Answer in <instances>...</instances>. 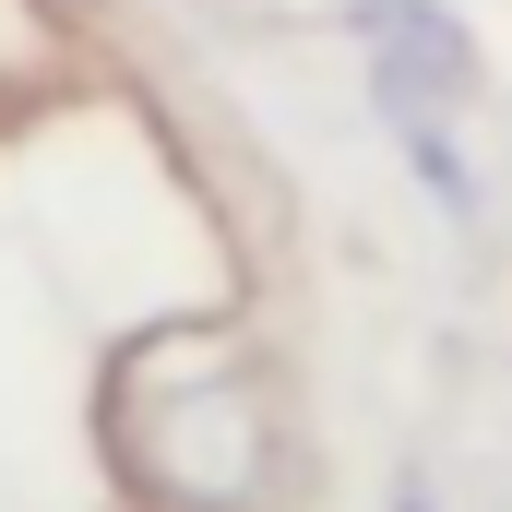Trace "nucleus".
Masks as SVG:
<instances>
[{"label": "nucleus", "mask_w": 512, "mask_h": 512, "mask_svg": "<svg viewBox=\"0 0 512 512\" xmlns=\"http://www.w3.org/2000/svg\"><path fill=\"white\" fill-rule=\"evenodd\" d=\"M96 465L120 512H274L286 501V370L251 322H143L96 370Z\"/></svg>", "instance_id": "1"}, {"label": "nucleus", "mask_w": 512, "mask_h": 512, "mask_svg": "<svg viewBox=\"0 0 512 512\" xmlns=\"http://www.w3.org/2000/svg\"><path fill=\"white\" fill-rule=\"evenodd\" d=\"M334 24L370 48V108H382V131L393 120H453V108L489 96V60H477L465 12H441V0H346Z\"/></svg>", "instance_id": "2"}, {"label": "nucleus", "mask_w": 512, "mask_h": 512, "mask_svg": "<svg viewBox=\"0 0 512 512\" xmlns=\"http://www.w3.org/2000/svg\"><path fill=\"white\" fill-rule=\"evenodd\" d=\"M393 155H405V179H417L441 215H477V167H465L453 120H393Z\"/></svg>", "instance_id": "3"}, {"label": "nucleus", "mask_w": 512, "mask_h": 512, "mask_svg": "<svg viewBox=\"0 0 512 512\" xmlns=\"http://www.w3.org/2000/svg\"><path fill=\"white\" fill-rule=\"evenodd\" d=\"M393 512H441V489H429V465H393Z\"/></svg>", "instance_id": "4"}]
</instances>
